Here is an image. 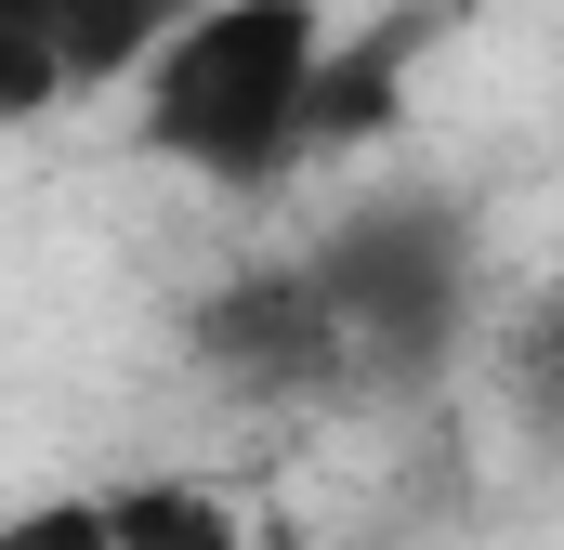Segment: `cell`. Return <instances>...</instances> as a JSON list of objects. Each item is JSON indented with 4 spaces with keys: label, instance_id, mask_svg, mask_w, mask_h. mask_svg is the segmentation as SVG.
Instances as JSON below:
<instances>
[{
    "label": "cell",
    "instance_id": "obj_1",
    "mask_svg": "<svg viewBox=\"0 0 564 550\" xmlns=\"http://www.w3.org/2000/svg\"><path fill=\"white\" fill-rule=\"evenodd\" d=\"M315 79H328V0H210L132 79V132L197 184H276L315 132Z\"/></svg>",
    "mask_w": 564,
    "mask_h": 550
},
{
    "label": "cell",
    "instance_id": "obj_2",
    "mask_svg": "<svg viewBox=\"0 0 564 550\" xmlns=\"http://www.w3.org/2000/svg\"><path fill=\"white\" fill-rule=\"evenodd\" d=\"M302 263L328 275L368 394L433 381V367L459 354V328H473V223H459L446 197H408V184H394V197H355Z\"/></svg>",
    "mask_w": 564,
    "mask_h": 550
},
{
    "label": "cell",
    "instance_id": "obj_3",
    "mask_svg": "<svg viewBox=\"0 0 564 550\" xmlns=\"http://www.w3.org/2000/svg\"><path fill=\"white\" fill-rule=\"evenodd\" d=\"M184 354H197V381L224 394V407H355L368 394V367H355V328H341V301H328V275L315 263H237L197 288V315H184Z\"/></svg>",
    "mask_w": 564,
    "mask_h": 550
},
{
    "label": "cell",
    "instance_id": "obj_4",
    "mask_svg": "<svg viewBox=\"0 0 564 550\" xmlns=\"http://www.w3.org/2000/svg\"><path fill=\"white\" fill-rule=\"evenodd\" d=\"M184 13H210V0H0V132L144 79Z\"/></svg>",
    "mask_w": 564,
    "mask_h": 550
},
{
    "label": "cell",
    "instance_id": "obj_5",
    "mask_svg": "<svg viewBox=\"0 0 564 550\" xmlns=\"http://www.w3.org/2000/svg\"><path fill=\"white\" fill-rule=\"evenodd\" d=\"M433 40V13H381L368 40H328V79H315V132L302 157H355V144L394 132V92H408V53Z\"/></svg>",
    "mask_w": 564,
    "mask_h": 550
},
{
    "label": "cell",
    "instance_id": "obj_6",
    "mask_svg": "<svg viewBox=\"0 0 564 550\" xmlns=\"http://www.w3.org/2000/svg\"><path fill=\"white\" fill-rule=\"evenodd\" d=\"M486 381H499V407H512L525 446H564V275H552V288H525V301L499 315Z\"/></svg>",
    "mask_w": 564,
    "mask_h": 550
},
{
    "label": "cell",
    "instance_id": "obj_7",
    "mask_svg": "<svg viewBox=\"0 0 564 550\" xmlns=\"http://www.w3.org/2000/svg\"><path fill=\"white\" fill-rule=\"evenodd\" d=\"M106 512H119V538H132V550H250V525H237L210 485H184V472L106 485Z\"/></svg>",
    "mask_w": 564,
    "mask_h": 550
},
{
    "label": "cell",
    "instance_id": "obj_8",
    "mask_svg": "<svg viewBox=\"0 0 564 550\" xmlns=\"http://www.w3.org/2000/svg\"><path fill=\"white\" fill-rule=\"evenodd\" d=\"M0 550H132V538L106 498H26V512H0Z\"/></svg>",
    "mask_w": 564,
    "mask_h": 550
}]
</instances>
